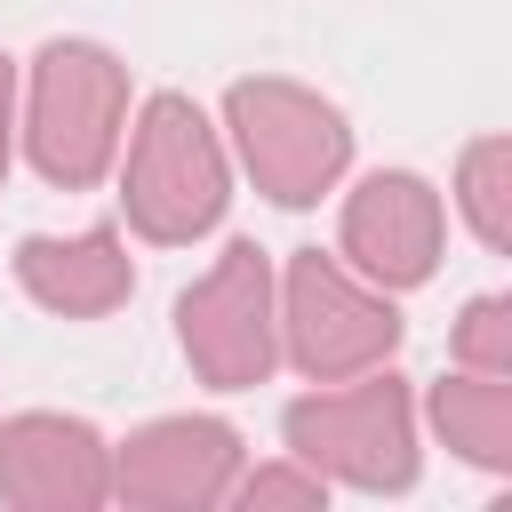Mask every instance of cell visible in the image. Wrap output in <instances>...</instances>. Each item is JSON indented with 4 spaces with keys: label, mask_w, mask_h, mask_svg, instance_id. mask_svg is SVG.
<instances>
[{
    "label": "cell",
    "mask_w": 512,
    "mask_h": 512,
    "mask_svg": "<svg viewBox=\"0 0 512 512\" xmlns=\"http://www.w3.org/2000/svg\"><path fill=\"white\" fill-rule=\"evenodd\" d=\"M128 72L96 40H48L32 64V168L64 192L96 184L120 144Z\"/></svg>",
    "instance_id": "cell-1"
},
{
    "label": "cell",
    "mask_w": 512,
    "mask_h": 512,
    "mask_svg": "<svg viewBox=\"0 0 512 512\" xmlns=\"http://www.w3.org/2000/svg\"><path fill=\"white\" fill-rule=\"evenodd\" d=\"M128 216L144 240H192L224 216V152L192 96H152L128 136Z\"/></svg>",
    "instance_id": "cell-2"
},
{
    "label": "cell",
    "mask_w": 512,
    "mask_h": 512,
    "mask_svg": "<svg viewBox=\"0 0 512 512\" xmlns=\"http://www.w3.org/2000/svg\"><path fill=\"white\" fill-rule=\"evenodd\" d=\"M232 128H240V152H248L256 184L280 208L320 200V184H336L344 144H352L336 104H320V96H304L288 80H240L232 88Z\"/></svg>",
    "instance_id": "cell-3"
},
{
    "label": "cell",
    "mask_w": 512,
    "mask_h": 512,
    "mask_svg": "<svg viewBox=\"0 0 512 512\" xmlns=\"http://www.w3.org/2000/svg\"><path fill=\"white\" fill-rule=\"evenodd\" d=\"M184 320V352L216 376V384H256L272 368V328H264V256L256 240H232L224 264L176 304Z\"/></svg>",
    "instance_id": "cell-4"
},
{
    "label": "cell",
    "mask_w": 512,
    "mask_h": 512,
    "mask_svg": "<svg viewBox=\"0 0 512 512\" xmlns=\"http://www.w3.org/2000/svg\"><path fill=\"white\" fill-rule=\"evenodd\" d=\"M288 440L312 456V448H328V456H344V472L352 480H368V488H400L408 480V416H400V392H392V376L384 384H360V392H328V400H296L288 408Z\"/></svg>",
    "instance_id": "cell-5"
},
{
    "label": "cell",
    "mask_w": 512,
    "mask_h": 512,
    "mask_svg": "<svg viewBox=\"0 0 512 512\" xmlns=\"http://www.w3.org/2000/svg\"><path fill=\"white\" fill-rule=\"evenodd\" d=\"M288 312H296V360L320 368V376H336L352 360H376L400 336L392 312L368 304V296H352L320 248H296V264H288Z\"/></svg>",
    "instance_id": "cell-6"
},
{
    "label": "cell",
    "mask_w": 512,
    "mask_h": 512,
    "mask_svg": "<svg viewBox=\"0 0 512 512\" xmlns=\"http://www.w3.org/2000/svg\"><path fill=\"white\" fill-rule=\"evenodd\" d=\"M344 248L376 272V280H424L432 272V248H440V200L424 176H368L344 208Z\"/></svg>",
    "instance_id": "cell-7"
},
{
    "label": "cell",
    "mask_w": 512,
    "mask_h": 512,
    "mask_svg": "<svg viewBox=\"0 0 512 512\" xmlns=\"http://www.w3.org/2000/svg\"><path fill=\"white\" fill-rule=\"evenodd\" d=\"M16 280L48 304V312H112L128 296V256L120 232H80V240H24L16 248Z\"/></svg>",
    "instance_id": "cell-8"
},
{
    "label": "cell",
    "mask_w": 512,
    "mask_h": 512,
    "mask_svg": "<svg viewBox=\"0 0 512 512\" xmlns=\"http://www.w3.org/2000/svg\"><path fill=\"white\" fill-rule=\"evenodd\" d=\"M128 488H152V496H216L224 472H232V424L216 416H176V424H152L144 440H128Z\"/></svg>",
    "instance_id": "cell-9"
},
{
    "label": "cell",
    "mask_w": 512,
    "mask_h": 512,
    "mask_svg": "<svg viewBox=\"0 0 512 512\" xmlns=\"http://www.w3.org/2000/svg\"><path fill=\"white\" fill-rule=\"evenodd\" d=\"M488 160H496V144L472 152V216H480V240L504 248V208H496V192H488Z\"/></svg>",
    "instance_id": "cell-10"
},
{
    "label": "cell",
    "mask_w": 512,
    "mask_h": 512,
    "mask_svg": "<svg viewBox=\"0 0 512 512\" xmlns=\"http://www.w3.org/2000/svg\"><path fill=\"white\" fill-rule=\"evenodd\" d=\"M248 496H320L312 480H248Z\"/></svg>",
    "instance_id": "cell-11"
},
{
    "label": "cell",
    "mask_w": 512,
    "mask_h": 512,
    "mask_svg": "<svg viewBox=\"0 0 512 512\" xmlns=\"http://www.w3.org/2000/svg\"><path fill=\"white\" fill-rule=\"evenodd\" d=\"M8 88L16 80H8V56H0V168H8Z\"/></svg>",
    "instance_id": "cell-12"
}]
</instances>
